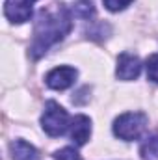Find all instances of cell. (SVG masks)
Here are the masks:
<instances>
[{
    "label": "cell",
    "instance_id": "277c9868",
    "mask_svg": "<svg viewBox=\"0 0 158 160\" xmlns=\"http://www.w3.org/2000/svg\"><path fill=\"white\" fill-rule=\"evenodd\" d=\"M36 0H6L4 4V15L11 21V22H26L32 17V9H34Z\"/></svg>",
    "mask_w": 158,
    "mask_h": 160
},
{
    "label": "cell",
    "instance_id": "8fae6325",
    "mask_svg": "<svg viewBox=\"0 0 158 160\" xmlns=\"http://www.w3.org/2000/svg\"><path fill=\"white\" fill-rule=\"evenodd\" d=\"M147 78L151 82H156L158 84V54H153L149 60H147Z\"/></svg>",
    "mask_w": 158,
    "mask_h": 160
},
{
    "label": "cell",
    "instance_id": "6da1fadb",
    "mask_svg": "<svg viewBox=\"0 0 158 160\" xmlns=\"http://www.w3.org/2000/svg\"><path fill=\"white\" fill-rule=\"evenodd\" d=\"M73 28L71 11L63 4H54L52 8H43L34 26V39L30 52L34 58H41L52 45L62 41Z\"/></svg>",
    "mask_w": 158,
    "mask_h": 160
},
{
    "label": "cell",
    "instance_id": "52a82bcc",
    "mask_svg": "<svg viewBox=\"0 0 158 160\" xmlns=\"http://www.w3.org/2000/svg\"><path fill=\"white\" fill-rule=\"evenodd\" d=\"M91 134V121L86 116H77L71 121V140L77 145H84Z\"/></svg>",
    "mask_w": 158,
    "mask_h": 160
},
{
    "label": "cell",
    "instance_id": "ba28073f",
    "mask_svg": "<svg viewBox=\"0 0 158 160\" xmlns=\"http://www.w3.org/2000/svg\"><path fill=\"white\" fill-rule=\"evenodd\" d=\"M11 157L15 160H37V151L24 140H15L11 143Z\"/></svg>",
    "mask_w": 158,
    "mask_h": 160
},
{
    "label": "cell",
    "instance_id": "30bf717a",
    "mask_svg": "<svg viewBox=\"0 0 158 160\" xmlns=\"http://www.w3.org/2000/svg\"><path fill=\"white\" fill-rule=\"evenodd\" d=\"M73 13H75L77 17H80V19H89V17H93V13H95V8H93V4H91V2L84 0V2L75 4V8H73Z\"/></svg>",
    "mask_w": 158,
    "mask_h": 160
},
{
    "label": "cell",
    "instance_id": "5b68a950",
    "mask_svg": "<svg viewBox=\"0 0 158 160\" xmlns=\"http://www.w3.org/2000/svg\"><path fill=\"white\" fill-rule=\"evenodd\" d=\"M77 69L75 67H69V65H62V67H56L52 69L48 75H47V86L50 89H56V91H62V89H67L75 84L77 80Z\"/></svg>",
    "mask_w": 158,
    "mask_h": 160
},
{
    "label": "cell",
    "instance_id": "7c38bea8",
    "mask_svg": "<svg viewBox=\"0 0 158 160\" xmlns=\"http://www.w3.org/2000/svg\"><path fill=\"white\" fill-rule=\"evenodd\" d=\"M54 158L56 160H82L78 155V151L73 149V147H63L62 151H58L54 155Z\"/></svg>",
    "mask_w": 158,
    "mask_h": 160
},
{
    "label": "cell",
    "instance_id": "3957f363",
    "mask_svg": "<svg viewBox=\"0 0 158 160\" xmlns=\"http://www.w3.org/2000/svg\"><path fill=\"white\" fill-rule=\"evenodd\" d=\"M41 125H43V130H45L48 136H52V138L62 136V134L67 130V127H71V125H69V116H67V112H65L58 102H54V101H48V102H47L45 112H43V116H41Z\"/></svg>",
    "mask_w": 158,
    "mask_h": 160
},
{
    "label": "cell",
    "instance_id": "9c48e42d",
    "mask_svg": "<svg viewBox=\"0 0 158 160\" xmlns=\"http://www.w3.org/2000/svg\"><path fill=\"white\" fill-rule=\"evenodd\" d=\"M140 153H141L143 160H158V134L147 138V140L143 142Z\"/></svg>",
    "mask_w": 158,
    "mask_h": 160
},
{
    "label": "cell",
    "instance_id": "4fadbf2b",
    "mask_svg": "<svg viewBox=\"0 0 158 160\" xmlns=\"http://www.w3.org/2000/svg\"><path fill=\"white\" fill-rule=\"evenodd\" d=\"M102 2H104L106 9H110V11H121V9H125L132 0H102Z\"/></svg>",
    "mask_w": 158,
    "mask_h": 160
},
{
    "label": "cell",
    "instance_id": "8992f818",
    "mask_svg": "<svg viewBox=\"0 0 158 160\" xmlns=\"http://www.w3.org/2000/svg\"><path fill=\"white\" fill-rule=\"evenodd\" d=\"M141 71V62L138 56L134 54H128V52H123L117 60V69H116V75L119 80H134L138 78Z\"/></svg>",
    "mask_w": 158,
    "mask_h": 160
},
{
    "label": "cell",
    "instance_id": "7a4b0ae2",
    "mask_svg": "<svg viewBox=\"0 0 158 160\" xmlns=\"http://www.w3.org/2000/svg\"><path fill=\"white\" fill-rule=\"evenodd\" d=\"M145 128H147V116L141 112H126L119 116L114 123V134L125 142L138 140L145 132Z\"/></svg>",
    "mask_w": 158,
    "mask_h": 160
}]
</instances>
